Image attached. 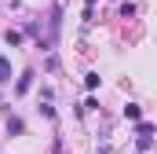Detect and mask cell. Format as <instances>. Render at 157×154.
Here are the masks:
<instances>
[{
	"mask_svg": "<svg viewBox=\"0 0 157 154\" xmlns=\"http://www.w3.org/2000/svg\"><path fill=\"white\" fill-rule=\"evenodd\" d=\"M135 143H139V154H146V151H150V147H154V140H150V136H139Z\"/></svg>",
	"mask_w": 157,
	"mask_h": 154,
	"instance_id": "3957f363",
	"label": "cell"
},
{
	"mask_svg": "<svg viewBox=\"0 0 157 154\" xmlns=\"http://www.w3.org/2000/svg\"><path fill=\"white\" fill-rule=\"evenodd\" d=\"M4 81H11V63L0 55V84H4Z\"/></svg>",
	"mask_w": 157,
	"mask_h": 154,
	"instance_id": "6da1fadb",
	"label": "cell"
},
{
	"mask_svg": "<svg viewBox=\"0 0 157 154\" xmlns=\"http://www.w3.org/2000/svg\"><path fill=\"white\" fill-rule=\"evenodd\" d=\"M124 114L132 117V121H139V117H143V110H139V107H135V103H128V107H124Z\"/></svg>",
	"mask_w": 157,
	"mask_h": 154,
	"instance_id": "277c9868",
	"label": "cell"
},
{
	"mask_svg": "<svg viewBox=\"0 0 157 154\" xmlns=\"http://www.w3.org/2000/svg\"><path fill=\"white\" fill-rule=\"evenodd\" d=\"M7 44H11V48H15V44H22V33H18V30H7Z\"/></svg>",
	"mask_w": 157,
	"mask_h": 154,
	"instance_id": "5b68a950",
	"label": "cell"
},
{
	"mask_svg": "<svg viewBox=\"0 0 157 154\" xmlns=\"http://www.w3.org/2000/svg\"><path fill=\"white\" fill-rule=\"evenodd\" d=\"M135 132H139V136H154V125H150V121H139Z\"/></svg>",
	"mask_w": 157,
	"mask_h": 154,
	"instance_id": "7a4b0ae2",
	"label": "cell"
}]
</instances>
